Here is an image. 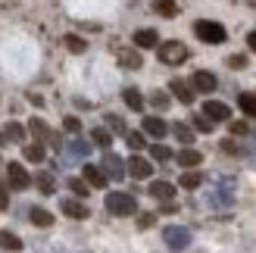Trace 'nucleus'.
I'll use <instances>...</instances> for the list:
<instances>
[{
  "mask_svg": "<svg viewBox=\"0 0 256 253\" xmlns=\"http://www.w3.org/2000/svg\"><path fill=\"white\" fill-rule=\"evenodd\" d=\"M232 200H234V182L225 178V182L219 184V204H232Z\"/></svg>",
  "mask_w": 256,
  "mask_h": 253,
  "instance_id": "31",
  "label": "nucleus"
},
{
  "mask_svg": "<svg viewBox=\"0 0 256 253\" xmlns=\"http://www.w3.org/2000/svg\"><path fill=\"white\" fill-rule=\"evenodd\" d=\"M4 132H6V138H10L12 144H16V141H25V128H22L19 122H10V125H6Z\"/></svg>",
  "mask_w": 256,
  "mask_h": 253,
  "instance_id": "33",
  "label": "nucleus"
},
{
  "mask_svg": "<svg viewBox=\"0 0 256 253\" xmlns=\"http://www.w3.org/2000/svg\"><path fill=\"white\" fill-rule=\"evenodd\" d=\"M28 132L34 134V138H44V141H54V132L47 128V122H41V119H32L28 122ZM56 144V141H54Z\"/></svg>",
  "mask_w": 256,
  "mask_h": 253,
  "instance_id": "22",
  "label": "nucleus"
},
{
  "mask_svg": "<svg viewBox=\"0 0 256 253\" xmlns=\"http://www.w3.org/2000/svg\"><path fill=\"white\" fill-rule=\"evenodd\" d=\"M100 169L106 172V178H112V182H122L125 175H128V162H125L119 154H112V150H106V156H104V162H100Z\"/></svg>",
  "mask_w": 256,
  "mask_h": 253,
  "instance_id": "5",
  "label": "nucleus"
},
{
  "mask_svg": "<svg viewBox=\"0 0 256 253\" xmlns=\"http://www.w3.org/2000/svg\"><path fill=\"white\" fill-rule=\"evenodd\" d=\"M228 66H232V69H247V56L244 54H232V56H228Z\"/></svg>",
  "mask_w": 256,
  "mask_h": 253,
  "instance_id": "38",
  "label": "nucleus"
},
{
  "mask_svg": "<svg viewBox=\"0 0 256 253\" xmlns=\"http://www.w3.org/2000/svg\"><path fill=\"white\" fill-rule=\"evenodd\" d=\"M104 206H106L110 216L128 219V216H134V212H138V200L128 194V191H110L106 200H104Z\"/></svg>",
  "mask_w": 256,
  "mask_h": 253,
  "instance_id": "1",
  "label": "nucleus"
},
{
  "mask_svg": "<svg viewBox=\"0 0 256 253\" xmlns=\"http://www.w3.org/2000/svg\"><path fill=\"white\" fill-rule=\"evenodd\" d=\"M178 184H182L184 191H197V188L203 184V175H200L197 169H188V172L182 175V182H178Z\"/></svg>",
  "mask_w": 256,
  "mask_h": 253,
  "instance_id": "21",
  "label": "nucleus"
},
{
  "mask_svg": "<svg viewBox=\"0 0 256 253\" xmlns=\"http://www.w3.org/2000/svg\"><path fill=\"white\" fill-rule=\"evenodd\" d=\"M247 47H250L253 54H256V32H250V34H247Z\"/></svg>",
  "mask_w": 256,
  "mask_h": 253,
  "instance_id": "44",
  "label": "nucleus"
},
{
  "mask_svg": "<svg viewBox=\"0 0 256 253\" xmlns=\"http://www.w3.org/2000/svg\"><path fill=\"white\" fill-rule=\"evenodd\" d=\"M169 88H172L175 100H182L184 106H190V104H194V94H197V91H194V84H188L184 78H172V84H169Z\"/></svg>",
  "mask_w": 256,
  "mask_h": 253,
  "instance_id": "13",
  "label": "nucleus"
},
{
  "mask_svg": "<svg viewBox=\"0 0 256 253\" xmlns=\"http://www.w3.org/2000/svg\"><path fill=\"white\" fill-rule=\"evenodd\" d=\"M4 144H10V138H6V132H0V147Z\"/></svg>",
  "mask_w": 256,
  "mask_h": 253,
  "instance_id": "46",
  "label": "nucleus"
},
{
  "mask_svg": "<svg viewBox=\"0 0 256 253\" xmlns=\"http://www.w3.org/2000/svg\"><path fill=\"white\" fill-rule=\"evenodd\" d=\"M6 178H10V188L12 191H25V188H32V175L25 172V166H19V162H10L6 166Z\"/></svg>",
  "mask_w": 256,
  "mask_h": 253,
  "instance_id": "6",
  "label": "nucleus"
},
{
  "mask_svg": "<svg viewBox=\"0 0 256 253\" xmlns=\"http://www.w3.org/2000/svg\"><path fill=\"white\" fill-rule=\"evenodd\" d=\"M28 219H32V225H38V228H50V225H54V212L34 206V210L28 212Z\"/></svg>",
  "mask_w": 256,
  "mask_h": 253,
  "instance_id": "19",
  "label": "nucleus"
},
{
  "mask_svg": "<svg viewBox=\"0 0 256 253\" xmlns=\"http://www.w3.org/2000/svg\"><path fill=\"white\" fill-rule=\"evenodd\" d=\"M156 56L166 66H182L190 56V50L184 47V41H162V44H156Z\"/></svg>",
  "mask_w": 256,
  "mask_h": 253,
  "instance_id": "3",
  "label": "nucleus"
},
{
  "mask_svg": "<svg viewBox=\"0 0 256 253\" xmlns=\"http://www.w3.org/2000/svg\"><path fill=\"white\" fill-rule=\"evenodd\" d=\"M122 100H125V106H128V110H134V112L144 110V97H140L138 88H125V91H122Z\"/></svg>",
  "mask_w": 256,
  "mask_h": 253,
  "instance_id": "18",
  "label": "nucleus"
},
{
  "mask_svg": "<svg viewBox=\"0 0 256 253\" xmlns=\"http://www.w3.org/2000/svg\"><path fill=\"white\" fill-rule=\"evenodd\" d=\"M6 206H10V194L0 188V210H6Z\"/></svg>",
  "mask_w": 256,
  "mask_h": 253,
  "instance_id": "43",
  "label": "nucleus"
},
{
  "mask_svg": "<svg viewBox=\"0 0 256 253\" xmlns=\"http://www.w3.org/2000/svg\"><path fill=\"white\" fill-rule=\"evenodd\" d=\"M200 112H203L206 119H212V122H228V119H232V106L222 104V100H206Z\"/></svg>",
  "mask_w": 256,
  "mask_h": 253,
  "instance_id": "7",
  "label": "nucleus"
},
{
  "mask_svg": "<svg viewBox=\"0 0 256 253\" xmlns=\"http://www.w3.org/2000/svg\"><path fill=\"white\" fill-rule=\"evenodd\" d=\"M60 210L66 212L69 219H75V222H82V219H88V216H91V210H88V206L82 204V200H72V197H66V200H62V204H60Z\"/></svg>",
  "mask_w": 256,
  "mask_h": 253,
  "instance_id": "12",
  "label": "nucleus"
},
{
  "mask_svg": "<svg viewBox=\"0 0 256 253\" xmlns=\"http://www.w3.org/2000/svg\"><path fill=\"white\" fill-rule=\"evenodd\" d=\"M82 178L88 182V184H94V188H106V172L100 169V166H91V162H84L82 166Z\"/></svg>",
  "mask_w": 256,
  "mask_h": 253,
  "instance_id": "14",
  "label": "nucleus"
},
{
  "mask_svg": "<svg viewBox=\"0 0 256 253\" xmlns=\"http://www.w3.org/2000/svg\"><path fill=\"white\" fill-rule=\"evenodd\" d=\"M66 47L72 50V54H84V47H88V44L82 41L78 34H66Z\"/></svg>",
  "mask_w": 256,
  "mask_h": 253,
  "instance_id": "34",
  "label": "nucleus"
},
{
  "mask_svg": "<svg viewBox=\"0 0 256 253\" xmlns=\"http://www.w3.org/2000/svg\"><path fill=\"white\" fill-rule=\"evenodd\" d=\"M0 250H22V238L12 232H0Z\"/></svg>",
  "mask_w": 256,
  "mask_h": 253,
  "instance_id": "25",
  "label": "nucleus"
},
{
  "mask_svg": "<svg viewBox=\"0 0 256 253\" xmlns=\"http://www.w3.org/2000/svg\"><path fill=\"white\" fill-rule=\"evenodd\" d=\"M150 104L156 106V110H166V106H169V94H162V91H156V94L150 97Z\"/></svg>",
  "mask_w": 256,
  "mask_h": 253,
  "instance_id": "39",
  "label": "nucleus"
},
{
  "mask_svg": "<svg viewBox=\"0 0 256 253\" xmlns=\"http://www.w3.org/2000/svg\"><path fill=\"white\" fill-rule=\"evenodd\" d=\"M238 106L244 110L247 116H253V119H256V94H240V97H238Z\"/></svg>",
  "mask_w": 256,
  "mask_h": 253,
  "instance_id": "30",
  "label": "nucleus"
},
{
  "mask_svg": "<svg viewBox=\"0 0 256 253\" xmlns=\"http://www.w3.org/2000/svg\"><path fill=\"white\" fill-rule=\"evenodd\" d=\"M66 184H69V191H72L75 197H88V194H91V188H88L84 178H69Z\"/></svg>",
  "mask_w": 256,
  "mask_h": 253,
  "instance_id": "32",
  "label": "nucleus"
},
{
  "mask_svg": "<svg viewBox=\"0 0 256 253\" xmlns=\"http://www.w3.org/2000/svg\"><path fill=\"white\" fill-rule=\"evenodd\" d=\"M106 128H110V132H119V134L128 132V128H125V122L116 116V112H110V116H106Z\"/></svg>",
  "mask_w": 256,
  "mask_h": 253,
  "instance_id": "36",
  "label": "nucleus"
},
{
  "mask_svg": "<svg viewBox=\"0 0 256 253\" xmlns=\"http://www.w3.org/2000/svg\"><path fill=\"white\" fill-rule=\"evenodd\" d=\"M150 10L156 12V16H162V19H175L178 16V4H175V0H153Z\"/></svg>",
  "mask_w": 256,
  "mask_h": 253,
  "instance_id": "16",
  "label": "nucleus"
},
{
  "mask_svg": "<svg viewBox=\"0 0 256 253\" xmlns=\"http://www.w3.org/2000/svg\"><path fill=\"white\" fill-rule=\"evenodd\" d=\"M232 134H247V125L244 122H232Z\"/></svg>",
  "mask_w": 256,
  "mask_h": 253,
  "instance_id": "42",
  "label": "nucleus"
},
{
  "mask_svg": "<svg viewBox=\"0 0 256 253\" xmlns=\"http://www.w3.org/2000/svg\"><path fill=\"white\" fill-rule=\"evenodd\" d=\"M172 134H175L182 144H190V141H194V128H190V125H184V122H175V125H172Z\"/></svg>",
  "mask_w": 256,
  "mask_h": 253,
  "instance_id": "27",
  "label": "nucleus"
},
{
  "mask_svg": "<svg viewBox=\"0 0 256 253\" xmlns=\"http://www.w3.org/2000/svg\"><path fill=\"white\" fill-rule=\"evenodd\" d=\"M132 41H134L138 50H150V47H156V44H160V34L153 32V28H138Z\"/></svg>",
  "mask_w": 256,
  "mask_h": 253,
  "instance_id": "15",
  "label": "nucleus"
},
{
  "mask_svg": "<svg viewBox=\"0 0 256 253\" xmlns=\"http://www.w3.org/2000/svg\"><path fill=\"white\" fill-rule=\"evenodd\" d=\"M91 141H94L97 147L110 150V144H112V132H110V128H94V132H91Z\"/></svg>",
  "mask_w": 256,
  "mask_h": 253,
  "instance_id": "28",
  "label": "nucleus"
},
{
  "mask_svg": "<svg viewBox=\"0 0 256 253\" xmlns=\"http://www.w3.org/2000/svg\"><path fill=\"white\" fill-rule=\"evenodd\" d=\"M138 225H140V228H150V225H153V212H140Z\"/></svg>",
  "mask_w": 256,
  "mask_h": 253,
  "instance_id": "41",
  "label": "nucleus"
},
{
  "mask_svg": "<svg viewBox=\"0 0 256 253\" xmlns=\"http://www.w3.org/2000/svg\"><path fill=\"white\" fill-rule=\"evenodd\" d=\"M190 84H194V91H200V94H212L216 88H219V78H216L212 72H206V69H197L190 75Z\"/></svg>",
  "mask_w": 256,
  "mask_h": 253,
  "instance_id": "8",
  "label": "nucleus"
},
{
  "mask_svg": "<svg viewBox=\"0 0 256 253\" xmlns=\"http://www.w3.org/2000/svg\"><path fill=\"white\" fill-rule=\"evenodd\" d=\"M194 34L200 38L203 44H225V41H228L225 25L212 22V19H197V22H194Z\"/></svg>",
  "mask_w": 256,
  "mask_h": 253,
  "instance_id": "2",
  "label": "nucleus"
},
{
  "mask_svg": "<svg viewBox=\"0 0 256 253\" xmlns=\"http://www.w3.org/2000/svg\"><path fill=\"white\" fill-rule=\"evenodd\" d=\"M162 241L169 250H188L190 247V228H184V225H166L162 228Z\"/></svg>",
  "mask_w": 256,
  "mask_h": 253,
  "instance_id": "4",
  "label": "nucleus"
},
{
  "mask_svg": "<svg viewBox=\"0 0 256 253\" xmlns=\"http://www.w3.org/2000/svg\"><path fill=\"white\" fill-rule=\"evenodd\" d=\"M175 162H178L182 169H197L200 162H203V154H200V150H194L190 144H184V147L175 154Z\"/></svg>",
  "mask_w": 256,
  "mask_h": 253,
  "instance_id": "10",
  "label": "nucleus"
},
{
  "mask_svg": "<svg viewBox=\"0 0 256 253\" xmlns=\"http://www.w3.org/2000/svg\"><path fill=\"white\" fill-rule=\"evenodd\" d=\"M212 125H216V122L206 119L203 112H200V116H194V128H197V132H212Z\"/></svg>",
  "mask_w": 256,
  "mask_h": 253,
  "instance_id": "37",
  "label": "nucleus"
},
{
  "mask_svg": "<svg viewBox=\"0 0 256 253\" xmlns=\"http://www.w3.org/2000/svg\"><path fill=\"white\" fill-rule=\"evenodd\" d=\"M144 134H150V138H156V141H162L166 134L172 132V125H166V119L162 116H144Z\"/></svg>",
  "mask_w": 256,
  "mask_h": 253,
  "instance_id": "9",
  "label": "nucleus"
},
{
  "mask_svg": "<svg viewBox=\"0 0 256 253\" xmlns=\"http://www.w3.org/2000/svg\"><path fill=\"white\" fill-rule=\"evenodd\" d=\"M150 160H153V162H169V160H175V154H172L166 144H153V147H150Z\"/></svg>",
  "mask_w": 256,
  "mask_h": 253,
  "instance_id": "24",
  "label": "nucleus"
},
{
  "mask_svg": "<svg viewBox=\"0 0 256 253\" xmlns=\"http://www.w3.org/2000/svg\"><path fill=\"white\" fill-rule=\"evenodd\" d=\"M119 62H122V69H140L144 66L134 50H119Z\"/></svg>",
  "mask_w": 256,
  "mask_h": 253,
  "instance_id": "23",
  "label": "nucleus"
},
{
  "mask_svg": "<svg viewBox=\"0 0 256 253\" xmlns=\"http://www.w3.org/2000/svg\"><path fill=\"white\" fill-rule=\"evenodd\" d=\"M22 154H25V160H28V162H44L47 150H44V144H28V147L22 150Z\"/></svg>",
  "mask_w": 256,
  "mask_h": 253,
  "instance_id": "29",
  "label": "nucleus"
},
{
  "mask_svg": "<svg viewBox=\"0 0 256 253\" xmlns=\"http://www.w3.org/2000/svg\"><path fill=\"white\" fill-rule=\"evenodd\" d=\"M125 141H128V147H132V150H140V147L147 144V141H144V134H140V132H125Z\"/></svg>",
  "mask_w": 256,
  "mask_h": 253,
  "instance_id": "35",
  "label": "nucleus"
},
{
  "mask_svg": "<svg viewBox=\"0 0 256 253\" xmlns=\"http://www.w3.org/2000/svg\"><path fill=\"white\" fill-rule=\"evenodd\" d=\"M128 175H132V178H150V175H153V162L147 156L134 154L132 160H128Z\"/></svg>",
  "mask_w": 256,
  "mask_h": 253,
  "instance_id": "11",
  "label": "nucleus"
},
{
  "mask_svg": "<svg viewBox=\"0 0 256 253\" xmlns=\"http://www.w3.org/2000/svg\"><path fill=\"white\" fill-rule=\"evenodd\" d=\"M62 128H66V132H72V134H78V132H82V122L75 119V116H66V122H62Z\"/></svg>",
  "mask_w": 256,
  "mask_h": 253,
  "instance_id": "40",
  "label": "nucleus"
},
{
  "mask_svg": "<svg viewBox=\"0 0 256 253\" xmlns=\"http://www.w3.org/2000/svg\"><path fill=\"white\" fill-rule=\"evenodd\" d=\"M34 184L41 188V194H54V191H56L54 175H50V172H38V175H34Z\"/></svg>",
  "mask_w": 256,
  "mask_h": 253,
  "instance_id": "26",
  "label": "nucleus"
},
{
  "mask_svg": "<svg viewBox=\"0 0 256 253\" xmlns=\"http://www.w3.org/2000/svg\"><path fill=\"white\" fill-rule=\"evenodd\" d=\"M88 154H91V144L88 141H69L66 144V156H72V160H84Z\"/></svg>",
  "mask_w": 256,
  "mask_h": 253,
  "instance_id": "20",
  "label": "nucleus"
},
{
  "mask_svg": "<svg viewBox=\"0 0 256 253\" xmlns=\"http://www.w3.org/2000/svg\"><path fill=\"white\" fill-rule=\"evenodd\" d=\"M150 197H156V200H162V204H169V200L175 197V184H169V182H153V184H150Z\"/></svg>",
  "mask_w": 256,
  "mask_h": 253,
  "instance_id": "17",
  "label": "nucleus"
},
{
  "mask_svg": "<svg viewBox=\"0 0 256 253\" xmlns=\"http://www.w3.org/2000/svg\"><path fill=\"white\" fill-rule=\"evenodd\" d=\"M28 100H32L34 106H44V97H38V94H28Z\"/></svg>",
  "mask_w": 256,
  "mask_h": 253,
  "instance_id": "45",
  "label": "nucleus"
}]
</instances>
